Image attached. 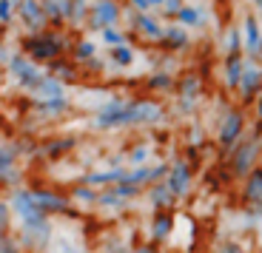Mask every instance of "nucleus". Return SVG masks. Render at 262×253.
<instances>
[{
    "label": "nucleus",
    "mask_w": 262,
    "mask_h": 253,
    "mask_svg": "<svg viewBox=\"0 0 262 253\" xmlns=\"http://www.w3.org/2000/svg\"><path fill=\"white\" fill-rule=\"evenodd\" d=\"M114 20H117V6H114V0H97V6H94V23L108 29Z\"/></svg>",
    "instance_id": "obj_4"
},
{
    "label": "nucleus",
    "mask_w": 262,
    "mask_h": 253,
    "mask_svg": "<svg viewBox=\"0 0 262 253\" xmlns=\"http://www.w3.org/2000/svg\"><path fill=\"white\" fill-rule=\"evenodd\" d=\"M143 159H145V151H143V148H140V151H137V154H134V163H143Z\"/></svg>",
    "instance_id": "obj_24"
},
{
    "label": "nucleus",
    "mask_w": 262,
    "mask_h": 253,
    "mask_svg": "<svg viewBox=\"0 0 262 253\" xmlns=\"http://www.w3.org/2000/svg\"><path fill=\"white\" fill-rule=\"evenodd\" d=\"M103 43H105V45H114V49H117V45H123V34L114 32V29H103Z\"/></svg>",
    "instance_id": "obj_16"
},
{
    "label": "nucleus",
    "mask_w": 262,
    "mask_h": 253,
    "mask_svg": "<svg viewBox=\"0 0 262 253\" xmlns=\"http://www.w3.org/2000/svg\"><path fill=\"white\" fill-rule=\"evenodd\" d=\"M259 114H262V100H259Z\"/></svg>",
    "instance_id": "obj_28"
},
{
    "label": "nucleus",
    "mask_w": 262,
    "mask_h": 253,
    "mask_svg": "<svg viewBox=\"0 0 262 253\" xmlns=\"http://www.w3.org/2000/svg\"><path fill=\"white\" fill-rule=\"evenodd\" d=\"M177 17L183 20L185 26H200V23H203V14L196 12V9H180Z\"/></svg>",
    "instance_id": "obj_11"
},
{
    "label": "nucleus",
    "mask_w": 262,
    "mask_h": 253,
    "mask_svg": "<svg viewBox=\"0 0 262 253\" xmlns=\"http://www.w3.org/2000/svg\"><path fill=\"white\" fill-rule=\"evenodd\" d=\"M245 43H248V52H254V54L262 49V34H259V26H256L254 17L245 20Z\"/></svg>",
    "instance_id": "obj_6"
},
{
    "label": "nucleus",
    "mask_w": 262,
    "mask_h": 253,
    "mask_svg": "<svg viewBox=\"0 0 262 253\" xmlns=\"http://www.w3.org/2000/svg\"><path fill=\"white\" fill-rule=\"evenodd\" d=\"M20 14H23V20H26L29 29H40V26H43V12H40L37 0H23Z\"/></svg>",
    "instance_id": "obj_5"
},
{
    "label": "nucleus",
    "mask_w": 262,
    "mask_h": 253,
    "mask_svg": "<svg viewBox=\"0 0 262 253\" xmlns=\"http://www.w3.org/2000/svg\"><path fill=\"white\" fill-rule=\"evenodd\" d=\"M163 117V111L151 103L140 105H108V111H103L97 117V125H120V123H154Z\"/></svg>",
    "instance_id": "obj_1"
},
{
    "label": "nucleus",
    "mask_w": 262,
    "mask_h": 253,
    "mask_svg": "<svg viewBox=\"0 0 262 253\" xmlns=\"http://www.w3.org/2000/svg\"><path fill=\"white\" fill-rule=\"evenodd\" d=\"M165 3H168L171 12H177V9H180V0H165Z\"/></svg>",
    "instance_id": "obj_23"
},
{
    "label": "nucleus",
    "mask_w": 262,
    "mask_h": 253,
    "mask_svg": "<svg viewBox=\"0 0 262 253\" xmlns=\"http://www.w3.org/2000/svg\"><path fill=\"white\" fill-rule=\"evenodd\" d=\"M137 26L143 29L148 37H163V29L154 23V20H148V17H143V14H137Z\"/></svg>",
    "instance_id": "obj_10"
},
{
    "label": "nucleus",
    "mask_w": 262,
    "mask_h": 253,
    "mask_svg": "<svg viewBox=\"0 0 262 253\" xmlns=\"http://www.w3.org/2000/svg\"><path fill=\"white\" fill-rule=\"evenodd\" d=\"M256 6H259V9H262V0H256Z\"/></svg>",
    "instance_id": "obj_27"
},
{
    "label": "nucleus",
    "mask_w": 262,
    "mask_h": 253,
    "mask_svg": "<svg viewBox=\"0 0 262 253\" xmlns=\"http://www.w3.org/2000/svg\"><path fill=\"white\" fill-rule=\"evenodd\" d=\"M148 3H151V6H157V3H163V0H148Z\"/></svg>",
    "instance_id": "obj_26"
},
{
    "label": "nucleus",
    "mask_w": 262,
    "mask_h": 253,
    "mask_svg": "<svg viewBox=\"0 0 262 253\" xmlns=\"http://www.w3.org/2000/svg\"><path fill=\"white\" fill-rule=\"evenodd\" d=\"M134 3H137V6H140V9H145V6H151L148 0H134Z\"/></svg>",
    "instance_id": "obj_25"
},
{
    "label": "nucleus",
    "mask_w": 262,
    "mask_h": 253,
    "mask_svg": "<svg viewBox=\"0 0 262 253\" xmlns=\"http://www.w3.org/2000/svg\"><path fill=\"white\" fill-rule=\"evenodd\" d=\"M80 12H83V0H74V12H72V17H74V20H80Z\"/></svg>",
    "instance_id": "obj_21"
},
{
    "label": "nucleus",
    "mask_w": 262,
    "mask_h": 253,
    "mask_svg": "<svg viewBox=\"0 0 262 253\" xmlns=\"http://www.w3.org/2000/svg\"><path fill=\"white\" fill-rule=\"evenodd\" d=\"M77 54H80V57H92V54H94V45H92V43H83V45L77 49Z\"/></svg>",
    "instance_id": "obj_19"
},
{
    "label": "nucleus",
    "mask_w": 262,
    "mask_h": 253,
    "mask_svg": "<svg viewBox=\"0 0 262 253\" xmlns=\"http://www.w3.org/2000/svg\"><path fill=\"white\" fill-rule=\"evenodd\" d=\"M236 134H239V117H236V114H231L228 123H225V128H223V140H225V143H231Z\"/></svg>",
    "instance_id": "obj_12"
},
{
    "label": "nucleus",
    "mask_w": 262,
    "mask_h": 253,
    "mask_svg": "<svg viewBox=\"0 0 262 253\" xmlns=\"http://www.w3.org/2000/svg\"><path fill=\"white\" fill-rule=\"evenodd\" d=\"M185 185H188V179H185V165H177V168H174V174H171V191L183 194Z\"/></svg>",
    "instance_id": "obj_9"
},
{
    "label": "nucleus",
    "mask_w": 262,
    "mask_h": 253,
    "mask_svg": "<svg viewBox=\"0 0 262 253\" xmlns=\"http://www.w3.org/2000/svg\"><path fill=\"white\" fill-rule=\"evenodd\" d=\"M220 253H243V250H239V247H234V245H225Z\"/></svg>",
    "instance_id": "obj_22"
},
{
    "label": "nucleus",
    "mask_w": 262,
    "mask_h": 253,
    "mask_svg": "<svg viewBox=\"0 0 262 253\" xmlns=\"http://www.w3.org/2000/svg\"><path fill=\"white\" fill-rule=\"evenodd\" d=\"M248 199H262V174L251 176V182H248Z\"/></svg>",
    "instance_id": "obj_14"
},
{
    "label": "nucleus",
    "mask_w": 262,
    "mask_h": 253,
    "mask_svg": "<svg viewBox=\"0 0 262 253\" xmlns=\"http://www.w3.org/2000/svg\"><path fill=\"white\" fill-rule=\"evenodd\" d=\"M259 77H262V72L256 68V65H251V63H245V72H243V80H239V85H243V91L248 94V91H254V85L259 83Z\"/></svg>",
    "instance_id": "obj_7"
},
{
    "label": "nucleus",
    "mask_w": 262,
    "mask_h": 253,
    "mask_svg": "<svg viewBox=\"0 0 262 253\" xmlns=\"http://www.w3.org/2000/svg\"><path fill=\"white\" fill-rule=\"evenodd\" d=\"M3 20H12V0H3Z\"/></svg>",
    "instance_id": "obj_20"
},
{
    "label": "nucleus",
    "mask_w": 262,
    "mask_h": 253,
    "mask_svg": "<svg viewBox=\"0 0 262 253\" xmlns=\"http://www.w3.org/2000/svg\"><path fill=\"white\" fill-rule=\"evenodd\" d=\"M243 72H245L243 60H231V65H228V83L236 85V80H239V74H243Z\"/></svg>",
    "instance_id": "obj_15"
},
{
    "label": "nucleus",
    "mask_w": 262,
    "mask_h": 253,
    "mask_svg": "<svg viewBox=\"0 0 262 253\" xmlns=\"http://www.w3.org/2000/svg\"><path fill=\"white\" fill-rule=\"evenodd\" d=\"M29 49H32L34 57H52V54H57L60 43L54 40V43H29Z\"/></svg>",
    "instance_id": "obj_8"
},
{
    "label": "nucleus",
    "mask_w": 262,
    "mask_h": 253,
    "mask_svg": "<svg viewBox=\"0 0 262 253\" xmlns=\"http://www.w3.org/2000/svg\"><path fill=\"white\" fill-rule=\"evenodd\" d=\"M168 37H171V40H168L171 45H183V43H185V34L177 32V29H174V32H168Z\"/></svg>",
    "instance_id": "obj_18"
},
{
    "label": "nucleus",
    "mask_w": 262,
    "mask_h": 253,
    "mask_svg": "<svg viewBox=\"0 0 262 253\" xmlns=\"http://www.w3.org/2000/svg\"><path fill=\"white\" fill-rule=\"evenodd\" d=\"M46 9L52 17H63L69 14V0H46Z\"/></svg>",
    "instance_id": "obj_13"
},
{
    "label": "nucleus",
    "mask_w": 262,
    "mask_h": 253,
    "mask_svg": "<svg viewBox=\"0 0 262 253\" xmlns=\"http://www.w3.org/2000/svg\"><path fill=\"white\" fill-rule=\"evenodd\" d=\"M14 211L29 227H40L43 216H40V202L37 196H29V194H17L14 196Z\"/></svg>",
    "instance_id": "obj_3"
},
{
    "label": "nucleus",
    "mask_w": 262,
    "mask_h": 253,
    "mask_svg": "<svg viewBox=\"0 0 262 253\" xmlns=\"http://www.w3.org/2000/svg\"><path fill=\"white\" fill-rule=\"evenodd\" d=\"M131 57H134V54H131V49H125V45H117V49H114V60H117L120 65L131 63Z\"/></svg>",
    "instance_id": "obj_17"
},
{
    "label": "nucleus",
    "mask_w": 262,
    "mask_h": 253,
    "mask_svg": "<svg viewBox=\"0 0 262 253\" xmlns=\"http://www.w3.org/2000/svg\"><path fill=\"white\" fill-rule=\"evenodd\" d=\"M12 72H14V77H17L20 85L32 88L34 94H40V97H46V100H60V97H63V88H60V83L46 80L32 63H29V60H20V57L12 60Z\"/></svg>",
    "instance_id": "obj_2"
}]
</instances>
